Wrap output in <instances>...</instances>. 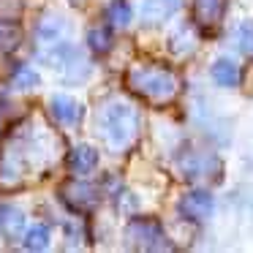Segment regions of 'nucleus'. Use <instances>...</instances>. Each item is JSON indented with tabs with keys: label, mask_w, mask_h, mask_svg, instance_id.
Here are the masks:
<instances>
[{
	"label": "nucleus",
	"mask_w": 253,
	"mask_h": 253,
	"mask_svg": "<svg viewBox=\"0 0 253 253\" xmlns=\"http://www.w3.org/2000/svg\"><path fill=\"white\" fill-rule=\"evenodd\" d=\"M101 126H104V136L109 142V147L123 150L133 142L139 128V115L126 104H112L101 115Z\"/></svg>",
	"instance_id": "f03ea898"
},
{
	"label": "nucleus",
	"mask_w": 253,
	"mask_h": 253,
	"mask_svg": "<svg viewBox=\"0 0 253 253\" xmlns=\"http://www.w3.org/2000/svg\"><path fill=\"white\" fill-rule=\"evenodd\" d=\"M71 3H82V0H71Z\"/></svg>",
	"instance_id": "6ab92c4d"
},
{
	"label": "nucleus",
	"mask_w": 253,
	"mask_h": 253,
	"mask_svg": "<svg viewBox=\"0 0 253 253\" xmlns=\"http://www.w3.org/2000/svg\"><path fill=\"white\" fill-rule=\"evenodd\" d=\"M126 237H128V245L139 248V251H166V248H169L164 229L150 218L131 220L128 229H126Z\"/></svg>",
	"instance_id": "7ed1b4c3"
},
{
	"label": "nucleus",
	"mask_w": 253,
	"mask_h": 253,
	"mask_svg": "<svg viewBox=\"0 0 253 253\" xmlns=\"http://www.w3.org/2000/svg\"><path fill=\"white\" fill-rule=\"evenodd\" d=\"M49 112L60 126H77L79 117H82V109H79V104L71 95H55L49 101Z\"/></svg>",
	"instance_id": "6e6552de"
},
{
	"label": "nucleus",
	"mask_w": 253,
	"mask_h": 253,
	"mask_svg": "<svg viewBox=\"0 0 253 253\" xmlns=\"http://www.w3.org/2000/svg\"><path fill=\"white\" fill-rule=\"evenodd\" d=\"M46 245H49V229H46V226H33V229H28V234H25V248H28V251H44Z\"/></svg>",
	"instance_id": "4468645a"
},
{
	"label": "nucleus",
	"mask_w": 253,
	"mask_h": 253,
	"mask_svg": "<svg viewBox=\"0 0 253 253\" xmlns=\"http://www.w3.org/2000/svg\"><path fill=\"white\" fill-rule=\"evenodd\" d=\"M87 44H90V49H93L95 55H106V52L112 49V33H109V28H93L87 33Z\"/></svg>",
	"instance_id": "f8f14e48"
},
{
	"label": "nucleus",
	"mask_w": 253,
	"mask_h": 253,
	"mask_svg": "<svg viewBox=\"0 0 253 253\" xmlns=\"http://www.w3.org/2000/svg\"><path fill=\"white\" fill-rule=\"evenodd\" d=\"M242 84H245V90L253 95V66H248V71H245V77H242Z\"/></svg>",
	"instance_id": "a211bd4d"
},
{
	"label": "nucleus",
	"mask_w": 253,
	"mask_h": 253,
	"mask_svg": "<svg viewBox=\"0 0 253 253\" xmlns=\"http://www.w3.org/2000/svg\"><path fill=\"white\" fill-rule=\"evenodd\" d=\"M180 215L185 220H204L210 212H212V196L207 191H188L185 196L177 204Z\"/></svg>",
	"instance_id": "39448f33"
},
{
	"label": "nucleus",
	"mask_w": 253,
	"mask_h": 253,
	"mask_svg": "<svg viewBox=\"0 0 253 253\" xmlns=\"http://www.w3.org/2000/svg\"><path fill=\"white\" fill-rule=\"evenodd\" d=\"M22 41V33H19L17 28H0V52H11L17 49V44Z\"/></svg>",
	"instance_id": "dca6fc26"
},
{
	"label": "nucleus",
	"mask_w": 253,
	"mask_h": 253,
	"mask_svg": "<svg viewBox=\"0 0 253 253\" xmlns=\"http://www.w3.org/2000/svg\"><path fill=\"white\" fill-rule=\"evenodd\" d=\"M128 87L136 95L153 101V104H166L177 95V77L169 71V68H133L128 74Z\"/></svg>",
	"instance_id": "f257e3e1"
},
{
	"label": "nucleus",
	"mask_w": 253,
	"mask_h": 253,
	"mask_svg": "<svg viewBox=\"0 0 253 253\" xmlns=\"http://www.w3.org/2000/svg\"><path fill=\"white\" fill-rule=\"evenodd\" d=\"M237 77H240V74H237V63L234 60H226L223 57V60H218L212 66V79L220 84V87H234Z\"/></svg>",
	"instance_id": "9b49d317"
},
{
	"label": "nucleus",
	"mask_w": 253,
	"mask_h": 253,
	"mask_svg": "<svg viewBox=\"0 0 253 253\" xmlns=\"http://www.w3.org/2000/svg\"><path fill=\"white\" fill-rule=\"evenodd\" d=\"M95 164H98V153H95L90 144H79V147H74L71 155H68V169H71L74 174H87V171L95 169Z\"/></svg>",
	"instance_id": "1a4fd4ad"
},
{
	"label": "nucleus",
	"mask_w": 253,
	"mask_h": 253,
	"mask_svg": "<svg viewBox=\"0 0 253 253\" xmlns=\"http://www.w3.org/2000/svg\"><path fill=\"white\" fill-rule=\"evenodd\" d=\"M240 46L245 55H253V22H245L240 30Z\"/></svg>",
	"instance_id": "f3484780"
},
{
	"label": "nucleus",
	"mask_w": 253,
	"mask_h": 253,
	"mask_svg": "<svg viewBox=\"0 0 253 253\" xmlns=\"http://www.w3.org/2000/svg\"><path fill=\"white\" fill-rule=\"evenodd\" d=\"M182 0H144L142 6V19L144 25H164L180 11Z\"/></svg>",
	"instance_id": "423d86ee"
},
{
	"label": "nucleus",
	"mask_w": 253,
	"mask_h": 253,
	"mask_svg": "<svg viewBox=\"0 0 253 253\" xmlns=\"http://www.w3.org/2000/svg\"><path fill=\"white\" fill-rule=\"evenodd\" d=\"M226 0H193V19L202 28H215L223 19Z\"/></svg>",
	"instance_id": "0eeeda50"
},
{
	"label": "nucleus",
	"mask_w": 253,
	"mask_h": 253,
	"mask_svg": "<svg viewBox=\"0 0 253 253\" xmlns=\"http://www.w3.org/2000/svg\"><path fill=\"white\" fill-rule=\"evenodd\" d=\"M22 226H25V215L17 207H0V231L8 240H17L22 234Z\"/></svg>",
	"instance_id": "9d476101"
},
{
	"label": "nucleus",
	"mask_w": 253,
	"mask_h": 253,
	"mask_svg": "<svg viewBox=\"0 0 253 253\" xmlns=\"http://www.w3.org/2000/svg\"><path fill=\"white\" fill-rule=\"evenodd\" d=\"M106 19H109L115 28H126L131 22V6H128L126 0H115L109 8H106Z\"/></svg>",
	"instance_id": "ddd939ff"
},
{
	"label": "nucleus",
	"mask_w": 253,
	"mask_h": 253,
	"mask_svg": "<svg viewBox=\"0 0 253 253\" xmlns=\"http://www.w3.org/2000/svg\"><path fill=\"white\" fill-rule=\"evenodd\" d=\"M60 199L74 212H90L98 204V188L84 180H71L60 188Z\"/></svg>",
	"instance_id": "20e7f679"
},
{
	"label": "nucleus",
	"mask_w": 253,
	"mask_h": 253,
	"mask_svg": "<svg viewBox=\"0 0 253 253\" xmlns=\"http://www.w3.org/2000/svg\"><path fill=\"white\" fill-rule=\"evenodd\" d=\"M36 84H39V74H36L33 68L22 66L17 74H14V87H19V90H30V87H36Z\"/></svg>",
	"instance_id": "2eb2a0df"
}]
</instances>
